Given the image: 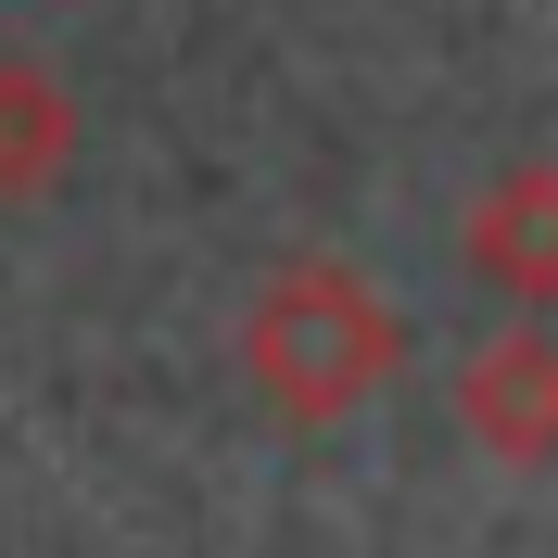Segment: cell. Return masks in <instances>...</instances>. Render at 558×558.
<instances>
[{
	"instance_id": "cell-3",
	"label": "cell",
	"mask_w": 558,
	"mask_h": 558,
	"mask_svg": "<svg viewBox=\"0 0 558 558\" xmlns=\"http://www.w3.org/2000/svg\"><path fill=\"white\" fill-rule=\"evenodd\" d=\"M457 267L483 279V292H508V305H533V317L558 305V166L546 153L495 166L483 191L457 204Z\"/></svg>"
},
{
	"instance_id": "cell-1",
	"label": "cell",
	"mask_w": 558,
	"mask_h": 558,
	"mask_svg": "<svg viewBox=\"0 0 558 558\" xmlns=\"http://www.w3.org/2000/svg\"><path fill=\"white\" fill-rule=\"evenodd\" d=\"M242 381L292 432H343L355 407H381L407 381V317L343 254H292V267L254 279V305H242Z\"/></svg>"
},
{
	"instance_id": "cell-2",
	"label": "cell",
	"mask_w": 558,
	"mask_h": 558,
	"mask_svg": "<svg viewBox=\"0 0 558 558\" xmlns=\"http://www.w3.org/2000/svg\"><path fill=\"white\" fill-rule=\"evenodd\" d=\"M457 432H470V457L521 470V483L558 470V330L533 305L457 355Z\"/></svg>"
},
{
	"instance_id": "cell-4",
	"label": "cell",
	"mask_w": 558,
	"mask_h": 558,
	"mask_svg": "<svg viewBox=\"0 0 558 558\" xmlns=\"http://www.w3.org/2000/svg\"><path fill=\"white\" fill-rule=\"evenodd\" d=\"M64 166H76V89L0 51V204H38Z\"/></svg>"
}]
</instances>
